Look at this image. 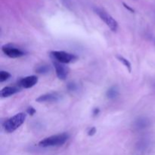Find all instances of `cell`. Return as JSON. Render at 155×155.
<instances>
[{
  "label": "cell",
  "instance_id": "5bb4252c",
  "mask_svg": "<svg viewBox=\"0 0 155 155\" xmlns=\"http://www.w3.org/2000/svg\"><path fill=\"white\" fill-rule=\"evenodd\" d=\"M10 77L11 74H9L8 72H7V71H2L1 72H0V82H1V83L6 81V80H8Z\"/></svg>",
  "mask_w": 155,
  "mask_h": 155
},
{
  "label": "cell",
  "instance_id": "4fadbf2b",
  "mask_svg": "<svg viewBox=\"0 0 155 155\" xmlns=\"http://www.w3.org/2000/svg\"><path fill=\"white\" fill-rule=\"evenodd\" d=\"M117 59L120 61L122 62V63L124 64V66H125L126 68L129 70V71L130 72V71H131V69H132V66H131V64H130V62L127 59H126L125 58L123 57V56L117 55Z\"/></svg>",
  "mask_w": 155,
  "mask_h": 155
},
{
  "label": "cell",
  "instance_id": "9c48e42d",
  "mask_svg": "<svg viewBox=\"0 0 155 155\" xmlns=\"http://www.w3.org/2000/svg\"><path fill=\"white\" fill-rule=\"evenodd\" d=\"M150 121L147 118L139 117V119L136 120V121L133 124V127L138 130H143L149 126Z\"/></svg>",
  "mask_w": 155,
  "mask_h": 155
},
{
  "label": "cell",
  "instance_id": "3957f363",
  "mask_svg": "<svg viewBox=\"0 0 155 155\" xmlns=\"http://www.w3.org/2000/svg\"><path fill=\"white\" fill-rule=\"evenodd\" d=\"M50 55L52 60L64 64L74 62L77 59V57L75 54L64 51H53L50 53Z\"/></svg>",
  "mask_w": 155,
  "mask_h": 155
},
{
  "label": "cell",
  "instance_id": "8992f818",
  "mask_svg": "<svg viewBox=\"0 0 155 155\" xmlns=\"http://www.w3.org/2000/svg\"><path fill=\"white\" fill-rule=\"evenodd\" d=\"M52 63L54 67V69H55L57 77H58L60 80H66V78L68 77L70 72L69 68H68L66 64H64L60 63V62H58L54 60H52Z\"/></svg>",
  "mask_w": 155,
  "mask_h": 155
},
{
  "label": "cell",
  "instance_id": "6da1fadb",
  "mask_svg": "<svg viewBox=\"0 0 155 155\" xmlns=\"http://www.w3.org/2000/svg\"><path fill=\"white\" fill-rule=\"evenodd\" d=\"M68 139H69V135L68 133H60V134L54 135V136L45 138L39 142V145L42 148L61 146L64 144L66 143Z\"/></svg>",
  "mask_w": 155,
  "mask_h": 155
},
{
  "label": "cell",
  "instance_id": "30bf717a",
  "mask_svg": "<svg viewBox=\"0 0 155 155\" xmlns=\"http://www.w3.org/2000/svg\"><path fill=\"white\" fill-rule=\"evenodd\" d=\"M18 91H19V89L15 86H6L1 90V96L2 98L9 97L11 95L16 94Z\"/></svg>",
  "mask_w": 155,
  "mask_h": 155
},
{
  "label": "cell",
  "instance_id": "277c9868",
  "mask_svg": "<svg viewBox=\"0 0 155 155\" xmlns=\"http://www.w3.org/2000/svg\"><path fill=\"white\" fill-rule=\"evenodd\" d=\"M95 12L112 31H117V30L118 29V23L111 15H109L103 9L98 8H95Z\"/></svg>",
  "mask_w": 155,
  "mask_h": 155
},
{
  "label": "cell",
  "instance_id": "9a60e30c",
  "mask_svg": "<svg viewBox=\"0 0 155 155\" xmlns=\"http://www.w3.org/2000/svg\"><path fill=\"white\" fill-rule=\"evenodd\" d=\"M27 114H28L33 115L35 113H36V110H35V109L33 108V107H29L28 108H27Z\"/></svg>",
  "mask_w": 155,
  "mask_h": 155
},
{
  "label": "cell",
  "instance_id": "7a4b0ae2",
  "mask_svg": "<svg viewBox=\"0 0 155 155\" xmlns=\"http://www.w3.org/2000/svg\"><path fill=\"white\" fill-rule=\"evenodd\" d=\"M27 114L24 113H18L9 118L5 122L4 129L7 133H13L17 129L19 128L25 121Z\"/></svg>",
  "mask_w": 155,
  "mask_h": 155
},
{
  "label": "cell",
  "instance_id": "8fae6325",
  "mask_svg": "<svg viewBox=\"0 0 155 155\" xmlns=\"http://www.w3.org/2000/svg\"><path fill=\"white\" fill-rule=\"evenodd\" d=\"M119 95V89L117 86H111L106 92V96L109 99H114Z\"/></svg>",
  "mask_w": 155,
  "mask_h": 155
},
{
  "label": "cell",
  "instance_id": "d6986e66",
  "mask_svg": "<svg viewBox=\"0 0 155 155\" xmlns=\"http://www.w3.org/2000/svg\"><path fill=\"white\" fill-rule=\"evenodd\" d=\"M124 6H125V7H126V8H128V9H129V10H130V11H131V12H134V11H133V9H131V8H130V7H129V6H127V5H125V4H124Z\"/></svg>",
  "mask_w": 155,
  "mask_h": 155
},
{
  "label": "cell",
  "instance_id": "2e32d148",
  "mask_svg": "<svg viewBox=\"0 0 155 155\" xmlns=\"http://www.w3.org/2000/svg\"><path fill=\"white\" fill-rule=\"evenodd\" d=\"M95 133H96V129H95V127H92V128H91L90 130H89V132H88V135H89V136H93V135H95Z\"/></svg>",
  "mask_w": 155,
  "mask_h": 155
},
{
  "label": "cell",
  "instance_id": "52a82bcc",
  "mask_svg": "<svg viewBox=\"0 0 155 155\" xmlns=\"http://www.w3.org/2000/svg\"><path fill=\"white\" fill-rule=\"evenodd\" d=\"M38 77L36 76H28L18 81V86L24 89H30L37 83Z\"/></svg>",
  "mask_w": 155,
  "mask_h": 155
},
{
  "label": "cell",
  "instance_id": "ba28073f",
  "mask_svg": "<svg viewBox=\"0 0 155 155\" xmlns=\"http://www.w3.org/2000/svg\"><path fill=\"white\" fill-rule=\"evenodd\" d=\"M61 98V95L58 92H50V93H46L45 95H40L39 98H36V101L37 102H54L60 100Z\"/></svg>",
  "mask_w": 155,
  "mask_h": 155
},
{
  "label": "cell",
  "instance_id": "ac0fdd59",
  "mask_svg": "<svg viewBox=\"0 0 155 155\" xmlns=\"http://www.w3.org/2000/svg\"><path fill=\"white\" fill-rule=\"evenodd\" d=\"M99 113V109L98 108H95L93 110V114L94 115H98Z\"/></svg>",
  "mask_w": 155,
  "mask_h": 155
},
{
  "label": "cell",
  "instance_id": "e0dca14e",
  "mask_svg": "<svg viewBox=\"0 0 155 155\" xmlns=\"http://www.w3.org/2000/svg\"><path fill=\"white\" fill-rule=\"evenodd\" d=\"M68 89L71 91L74 90V89H76V85L74 84V83H70V84L68 85Z\"/></svg>",
  "mask_w": 155,
  "mask_h": 155
},
{
  "label": "cell",
  "instance_id": "5b68a950",
  "mask_svg": "<svg viewBox=\"0 0 155 155\" xmlns=\"http://www.w3.org/2000/svg\"><path fill=\"white\" fill-rule=\"evenodd\" d=\"M2 50L4 54H5L11 58H18L22 57L25 54L24 51H22L21 48L14 46L13 45H10V44L3 45Z\"/></svg>",
  "mask_w": 155,
  "mask_h": 155
},
{
  "label": "cell",
  "instance_id": "7c38bea8",
  "mask_svg": "<svg viewBox=\"0 0 155 155\" xmlns=\"http://www.w3.org/2000/svg\"><path fill=\"white\" fill-rule=\"evenodd\" d=\"M36 73H38V74H48L50 71H51V68L48 65L45 64H41L39 65L36 68Z\"/></svg>",
  "mask_w": 155,
  "mask_h": 155
}]
</instances>
